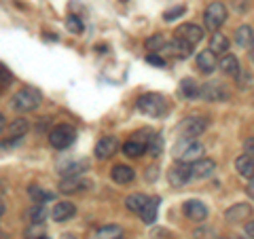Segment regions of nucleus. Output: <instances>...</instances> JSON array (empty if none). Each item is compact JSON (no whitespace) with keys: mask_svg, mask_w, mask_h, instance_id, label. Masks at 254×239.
<instances>
[{"mask_svg":"<svg viewBox=\"0 0 254 239\" xmlns=\"http://www.w3.org/2000/svg\"><path fill=\"white\" fill-rule=\"evenodd\" d=\"M43 104V93L36 87H23L11 98V108L15 113H32Z\"/></svg>","mask_w":254,"mask_h":239,"instance_id":"1","label":"nucleus"},{"mask_svg":"<svg viewBox=\"0 0 254 239\" xmlns=\"http://www.w3.org/2000/svg\"><path fill=\"white\" fill-rule=\"evenodd\" d=\"M174 157L178 163H187L190 165L193 161L203 157V146L193 138H182L176 146H174Z\"/></svg>","mask_w":254,"mask_h":239,"instance_id":"2","label":"nucleus"},{"mask_svg":"<svg viewBox=\"0 0 254 239\" xmlns=\"http://www.w3.org/2000/svg\"><path fill=\"white\" fill-rule=\"evenodd\" d=\"M165 108H168L165 98L159 93H144L142 98H138V110L148 117H161L165 113Z\"/></svg>","mask_w":254,"mask_h":239,"instance_id":"3","label":"nucleus"},{"mask_svg":"<svg viewBox=\"0 0 254 239\" xmlns=\"http://www.w3.org/2000/svg\"><path fill=\"white\" fill-rule=\"evenodd\" d=\"M74 140H76V131H74V127H70V125L62 123V125L53 127V129L49 131V144L53 148H58V150L72 146Z\"/></svg>","mask_w":254,"mask_h":239,"instance_id":"4","label":"nucleus"},{"mask_svg":"<svg viewBox=\"0 0 254 239\" xmlns=\"http://www.w3.org/2000/svg\"><path fill=\"white\" fill-rule=\"evenodd\" d=\"M225 19H227V6L222 2H212V4L205 6L203 23H205V28H208L210 32H218L220 26L225 23Z\"/></svg>","mask_w":254,"mask_h":239,"instance_id":"5","label":"nucleus"},{"mask_svg":"<svg viewBox=\"0 0 254 239\" xmlns=\"http://www.w3.org/2000/svg\"><path fill=\"white\" fill-rule=\"evenodd\" d=\"M205 129H208V119L205 117H189L178 127L182 138H193V140L197 138V135H201Z\"/></svg>","mask_w":254,"mask_h":239,"instance_id":"6","label":"nucleus"},{"mask_svg":"<svg viewBox=\"0 0 254 239\" xmlns=\"http://www.w3.org/2000/svg\"><path fill=\"white\" fill-rule=\"evenodd\" d=\"M201 38H203V30L199 26H195V23H182V26H178V30L174 32V41L187 43L190 47L201 43Z\"/></svg>","mask_w":254,"mask_h":239,"instance_id":"7","label":"nucleus"},{"mask_svg":"<svg viewBox=\"0 0 254 239\" xmlns=\"http://www.w3.org/2000/svg\"><path fill=\"white\" fill-rule=\"evenodd\" d=\"M199 95L205 102H227L229 100V89L225 83L220 81H212L199 87Z\"/></svg>","mask_w":254,"mask_h":239,"instance_id":"8","label":"nucleus"},{"mask_svg":"<svg viewBox=\"0 0 254 239\" xmlns=\"http://www.w3.org/2000/svg\"><path fill=\"white\" fill-rule=\"evenodd\" d=\"M119 148V140L115 135H104V138H100V142L95 144V157L100 159V161H106L108 157H113Z\"/></svg>","mask_w":254,"mask_h":239,"instance_id":"9","label":"nucleus"},{"mask_svg":"<svg viewBox=\"0 0 254 239\" xmlns=\"http://www.w3.org/2000/svg\"><path fill=\"white\" fill-rule=\"evenodd\" d=\"M190 167V178H197V180H201V178H210L214 170H216V163L212 161V159H197V161H193L189 165Z\"/></svg>","mask_w":254,"mask_h":239,"instance_id":"10","label":"nucleus"},{"mask_svg":"<svg viewBox=\"0 0 254 239\" xmlns=\"http://www.w3.org/2000/svg\"><path fill=\"white\" fill-rule=\"evenodd\" d=\"M168 180H170V184L172 186H185L187 182L190 180V167L187 163H178V165H174L172 170L168 172Z\"/></svg>","mask_w":254,"mask_h":239,"instance_id":"11","label":"nucleus"},{"mask_svg":"<svg viewBox=\"0 0 254 239\" xmlns=\"http://www.w3.org/2000/svg\"><path fill=\"white\" fill-rule=\"evenodd\" d=\"M182 210H185V216L189 220H193V222H203L205 218H208V208H205L201 201H197V199L187 201L185 205H182Z\"/></svg>","mask_w":254,"mask_h":239,"instance_id":"12","label":"nucleus"},{"mask_svg":"<svg viewBox=\"0 0 254 239\" xmlns=\"http://www.w3.org/2000/svg\"><path fill=\"white\" fill-rule=\"evenodd\" d=\"M252 216V205L248 203H235L233 208H229L225 212V218L233 225H240V222H248V218Z\"/></svg>","mask_w":254,"mask_h":239,"instance_id":"13","label":"nucleus"},{"mask_svg":"<svg viewBox=\"0 0 254 239\" xmlns=\"http://www.w3.org/2000/svg\"><path fill=\"white\" fill-rule=\"evenodd\" d=\"M91 186V180H85L81 176H74V178H64L60 182V190L62 193H76V190H85V188H89Z\"/></svg>","mask_w":254,"mask_h":239,"instance_id":"14","label":"nucleus"},{"mask_svg":"<svg viewBox=\"0 0 254 239\" xmlns=\"http://www.w3.org/2000/svg\"><path fill=\"white\" fill-rule=\"evenodd\" d=\"M74 214H76V208H74V203H70V201H60V203H55L53 210H51V216H53L55 222H64V220L72 218Z\"/></svg>","mask_w":254,"mask_h":239,"instance_id":"15","label":"nucleus"},{"mask_svg":"<svg viewBox=\"0 0 254 239\" xmlns=\"http://www.w3.org/2000/svg\"><path fill=\"white\" fill-rule=\"evenodd\" d=\"M216 66H218L216 55H214L210 49H205V51H201V53H197V68H199L203 74L214 72V70H216Z\"/></svg>","mask_w":254,"mask_h":239,"instance_id":"16","label":"nucleus"},{"mask_svg":"<svg viewBox=\"0 0 254 239\" xmlns=\"http://www.w3.org/2000/svg\"><path fill=\"white\" fill-rule=\"evenodd\" d=\"M28 129H30V123H28L23 117L11 121V123H9V129H6V131H9V142H19L23 135L28 133Z\"/></svg>","mask_w":254,"mask_h":239,"instance_id":"17","label":"nucleus"},{"mask_svg":"<svg viewBox=\"0 0 254 239\" xmlns=\"http://www.w3.org/2000/svg\"><path fill=\"white\" fill-rule=\"evenodd\" d=\"M235 170H237V174H240L242 178L252 180V178H254V157H250V155H242V157H237V161H235Z\"/></svg>","mask_w":254,"mask_h":239,"instance_id":"18","label":"nucleus"},{"mask_svg":"<svg viewBox=\"0 0 254 239\" xmlns=\"http://www.w3.org/2000/svg\"><path fill=\"white\" fill-rule=\"evenodd\" d=\"M218 66H220V70L225 74H229V76H240V61H237V58L235 55H229V53H225L220 58V61H218Z\"/></svg>","mask_w":254,"mask_h":239,"instance_id":"19","label":"nucleus"},{"mask_svg":"<svg viewBox=\"0 0 254 239\" xmlns=\"http://www.w3.org/2000/svg\"><path fill=\"white\" fill-rule=\"evenodd\" d=\"M159 203H161V199H159V197H148L146 205L142 208L140 216H142V220H144L146 225H153V222H155V218H157V210H159Z\"/></svg>","mask_w":254,"mask_h":239,"instance_id":"20","label":"nucleus"},{"mask_svg":"<svg viewBox=\"0 0 254 239\" xmlns=\"http://www.w3.org/2000/svg\"><path fill=\"white\" fill-rule=\"evenodd\" d=\"M210 51L214 55H225L229 51V38L220 32H214L212 38H210Z\"/></svg>","mask_w":254,"mask_h":239,"instance_id":"21","label":"nucleus"},{"mask_svg":"<svg viewBox=\"0 0 254 239\" xmlns=\"http://www.w3.org/2000/svg\"><path fill=\"white\" fill-rule=\"evenodd\" d=\"M110 176H113V180L119 182V184H127V182L133 180L136 172H133L131 167H127V165H115L113 172H110Z\"/></svg>","mask_w":254,"mask_h":239,"instance_id":"22","label":"nucleus"},{"mask_svg":"<svg viewBox=\"0 0 254 239\" xmlns=\"http://www.w3.org/2000/svg\"><path fill=\"white\" fill-rule=\"evenodd\" d=\"M26 216H28V220H30V225H43L45 218H47V208H45V203L32 205V208L26 212Z\"/></svg>","mask_w":254,"mask_h":239,"instance_id":"23","label":"nucleus"},{"mask_svg":"<svg viewBox=\"0 0 254 239\" xmlns=\"http://www.w3.org/2000/svg\"><path fill=\"white\" fill-rule=\"evenodd\" d=\"M146 201H148V197L146 195H140V193H136V195H129L125 199V208L129 210V212H136V214H140L142 212V208L146 205Z\"/></svg>","mask_w":254,"mask_h":239,"instance_id":"24","label":"nucleus"},{"mask_svg":"<svg viewBox=\"0 0 254 239\" xmlns=\"http://www.w3.org/2000/svg\"><path fill=\"white\" fill-rule=\"evenodd\" d=\"M121 235H123V229L121 227L106 225V227H102L98 233H95V239H117V237H121Z\"/></svg>","mask_w":254,"mask_h":239,"instance_id":"25","label":"nucleus"},{"mask_svg":"<svg viewBox=\"0 0 254 239\" xmlns=\"http://www.w3.org/2000/svg\"><path fill=\"white\" fill-rule=\"evenodd\" d=\"M252 38H254V34H252V28L250 26H240V28H237V32H235V43L240 45V47H248L252 43Z\"/></svg>","mask_w":254,"mask_h":239,"instance_id":"26","label":"nucleus"},{"mask_svg":"<svg viewBox=\"0 0 254 239\" xmlns=\"http://www.w3.org/2000/svg\"><path fill=\"white\" fill-rule=\"evenodd\" d=\"M146 150H148L150 157H159V155H161V150H163V140H161V135H159V133L150 135L148 142H146Z\"/></svg>","mask_w":254,"mask_h":239,"instance_id":"27","label":"nucleus"},{"mask_svg":"<svg viewBox=\"0 0 254 239\" xmlns=\"http://www.w3.org/2000/svg\"><path fill=\"white\" fill-rule=\"evenodd\" d=\"M180 91H182V95H187V98H195V95H199V85H197L193 78H182Z\"/></svg>","mask_w":254,"mask_h":239,"instance_id":"28","label":"nucleus"},{"mask_svg":"<svg viewBox=\"0 0 254 239\" xmlns=\"http://www.w3.org/2000/svg\"><path fill=\"white\" fill-rule=\"evenodd\" d=\"M87 167H89V161H78V163H74V165L66 167V170L62 172V176H64V178H74V176H81L83 172H87Z\"/></svg>","mask_w":254,"mask_h":239,"instance_id":"29","label":"nucleus"},{"mask_svg":"<svg viewBox=\"0 0 254 239\" xmlns=\"http://www.w3.org/2000/svg\"><path fill=\"white\" fill-rule=\"evenodd\" d=\"M144 146L142 144H138V142H133V140H129V142H125V146H123V153L127 155V157H133V159H138L140 155H144Z\"/></svg>","mask_w":254,"mask_h":239,"instance_id":"30","label":"nucleus"},{"mask_svg":"<svg viewBox=\"0 0 254 239\" xmlns=\"http://www.w3.org/2000/svg\"><path fill=\"white\" fill-rule=\"evenodd\" d=\"M28 193H30V197L34 199L36 203H45V201H49V199H53L51 193H47V190H43L41 186H34V184L28 188Z\"/></svg>","mask_w":254,"mask_h":239,"instance_id":"31","label":"nucleus"},{"mask_svg":"<svg viewBox=\"0 0 254 239\" xmlns=\"http://www.w3.org/2000/svg\"><path fill=\"white\" fill-rule=\"evenodd\" d=\"M163 45H165V38H163L161 34H153V36H150L148 41L144 43V47H146L148 51H161Z\"/></svg>","mask_w":254,"mask_h":239,"instance_id":"32","label":"nucleus"},{"mask_svg":"<svg viewBox=\"0 0 254 239\" xmlns=\"http://www.w3.org/2000/svg\"><path fill=\"white\" fill-rule=\"evenodd\" d=\"M66 28H68V32H72V34H81L83 32V21L78 17H74V15H70V17L66 19Z\"/></svg>","mask_w":254,"mask_h":239,"instance_id":"33","label":"nucleus"},{"mask_svg":"<svg viewBox=\"0 0 254 239\" xmlns=\"http://www.w3.org/2000/svg\"><path fill=\"white\" fill-rule=\"evenodd\" d=\"M193 237L195 239H218V233L214 229H210V227H201V229L195 231Z\"/></svg>","mask_w":254,"mask_h":239,"instance_id":"34","label":"nucleus"},{"mask_svg":"<svg viewBox=\"0 0 254 239\" xmlns=\"http://www.w3.org/2000/svg\"><path fill=\"white\" fill-rule=\"evenodd\" d=\"M185 6H174V9H170V11H165V15H163V19L165 21H174V19H176V17H180V15H185Z\"/></svg>","mask_w":254,"mask_h":239,"instance_id":"35","label":"nucleus"},{"mask_svg":"<svg viewBox=\"0 0 254 239\" xmlns=\"http://www.w3.org/2000/svg\"><path fill=\"white\" fill-rule=\"evenodd\" d=\"M11 81H13V74H11L9 70H6V68L2 66V63H0V91H2L4 87L9 85Z\"/></svg>","mask_w":254,"mask_h":239,"instance_id":"36","label":"nucleus"},{"mask_svg":"<svg viewBox=\"0 0 254 239\" xmlns=\"http://www.w3.org/2000/svg\"><path fill=\"white\" fill-rule=\"evenodd\" d=\"M146 61H148V63H153V66H159V68H163V66H165V60L161 58V55H155V53L146 55Z\"/></svg>","mask_w":254,"mask_h":239,"instance_id":"37","label":"nucleus"},{"mask_svg":"<svg viewBox=\"0 0 254 239\" xmlns=\"http://www.w3.org/2000/svg\"><path fill=\"white\" fill-rule=\"evenodd\" d=\"M246 155L254 157V135H252V138L246 140Z\"/></svg>","mask_w":254,"mask_h":239,"instance_id":"38","label":"nucleus"},{"mask_svg":"<svg viewBox=\"0 0 254 239\" xmlns=\"http://www.w3.org/2000/svg\"><path fill=\"white\" fill-rule=\"evenodd\" d=\"M246 235H248L250 239H254V220L246 222Z\"/></svg>","mask_w":254,"mask_h":239,"instance_id":"39","label":"nucleus"},{"mask_svg":"<svg viewBox=\"0 0 254 239\" xmlns=\"http://www.w3.org/2000/svg\"><path fill=\"white\" fill-rule=\"evenodd\" d=\"M246 190H248V195H250V197L254 199V178H252V180L248 182V186H246Z\"/></svg>","mask_w":254,"mask_h":239,"instance_id":"40","label":"nucleus"},{"mask_svg":"<svg viewBox=\"0 0 254 239\" xmlns=\"http://www.w3.org/2000/svg\"><path fill=\"white\" fill-rule=\"evenodd\" d=\"M4 129H6V119H4V115H0V133Z\"/></svg>","mask_w":254,"mask_h":239,"instance_id":"41","label":"nucleus"},{"mask_svg":"<svg viewBox=\"0 0 254 239\" xmlns=\"http://www.w3.org/2000/svg\"><path fill=\"white\" fill-rule=\"evenodd\" d=\"M6 212V205H4V199L0 197V216H2V214Z\"/></svg>","mask_w":254,"mask_h":239,"instance_id":"42","label":"nucleus"},{"mask_svg":"<svg viewBox=\"0 0 254 239\" xmlns=\"http://www.w3.org/2000/svg\"><path fill=\"white\" fill-rule=\"evenodd\" d=\"M155 172H157V167H148V178H150V180L155 178Z\"/></svg>","mask_w":254,"mask_h":239,"instance_id":"43","label":"nucleus"},{"mask_svg":"<svg viewBox=\"0 0 254 239\" xmlns=\"http://www.w3.org/2000/svg\"><path fill=\"white\" fill-rule=\"evenodd\" d=\"M250 58H252V61H254V38H252V43H250Z\"/></svg>","mask_w":254,"mask_h":239,"instance_id":"44","label":"nucleus"},{"mask_svg":"<svg viewBox=\"0 0 254 239\" xmlns=\"http://www.w3.org/2000/svg\"><path fill=\"white\" fill-rule=\"evenodd\" d=\"M0 239H9V235H6L4 231H0Z\"/></svg>","mask_w":254,"mask_h":239,"instance_id":"45","label":"nucleus"},{"mask_svg":"<svg viewBox=\"0 0 254 239\" xmlns=\"http://www.w3.org/2000/svg\"><path fill=\"white\" fill-rule=\"evenodd\" d=\"M36 239H51V237H47V235H41V237H36Z\"/></svg>","mask_w":254,"mask_h":239,"instance_id":"46","label":"nucleus"},{"mask_svg":"<svg viewBox=\"0 0 254 239\" xmlns=\"http://www.w3.org/2000/svg\"><path fill=\"white\" fill-rule=\"evenodd\" d=\"M117 239H125V237H123V235H121V237H117Z\"/></svg>","mask_w":254,"mask_h":239,"instance_id":"47","label":"nucleus"},{"mask_svg":"<svg viewBox=\"0 0 254 239\" xmlns=\"http://www.w3.org/2000/svg\"><path fill=\"white\" fill-rule=\"evenodd\" d=\"M231 239H237V237H231Z\"/></svg>","mask_w":254,"mask_h":239,"instance_id":"48","label":"nucleus"}]
</instances>
